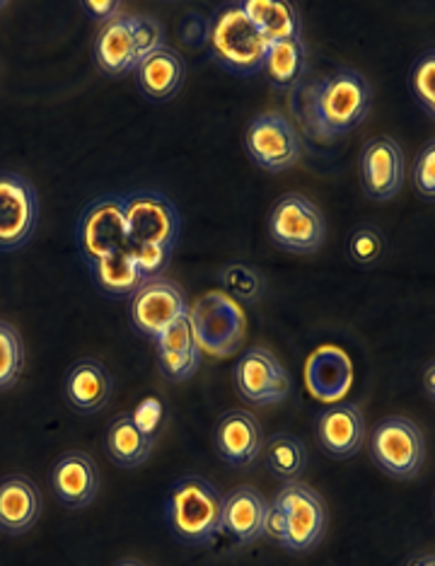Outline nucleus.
Segmentation results:
<instances>
[{"mask_svg": "<svg viewBox=\"0 0 435 566\" xmlns=\"http://www.w3.org/2000/svg\"><path fill=\"white\" fill-rule=\"evenodd\" d=\"M300 90L303 124L307 134L319 140H335L356 132L373 109V87L363 73L353 69H335Z\"/></svg>", "mask_w": 435, "mask_h": 566, "instance_id": "nucleus-1", "label": "nucleus"}, {"mask_svg": "<svg viewBox=\"0 0 435 566\" xmlns=\"http://www.w3.org/2000/svg\"><path fill=\"white\" fill-rule=\"evenodd\" d=\"M129 252L146 279L162 276L170 266L182 235V216L177 203L158 189H136L124 195Z\"/></svg>", "mask_w": 435, "mask_h": 566, "instance_id": "nucleus-2", "label": "nucleus"}, {"mask_svg": "<svg viewBox=\"0 0 435 566\" xmlns=\"http://www.w3.org/2000/svg\"><path fill=\"white\" fill-rule=\"evenodd\" d=\"M329 511L325 499L305 482H284L268 504L264 535L293 555H307L327 535Z\"/></svg>", "mask_w": 435, "mask_h": 566, "instance_id": "nucleus-3", "label": "nucleus"}, {"mask_svg": "<svg viewBox=\"0 0 435 566\" xmlns=\"http://www.w3.org/2000/svg\"><path fill=\"white\" fill-rule=\"evenodd\" d=\"M223 496L215 484L187 474L179 478L165 499V523L179 543L191 547H206L221 535Z\"/></svg>", "mask_w": 435, "mask_h": 566, "instance_id": "nucleus-4", "label": "nucleus"}, {"mask_svg": "<svg viewBox=\"0 0 435 566\" xmlns=\"http://www.w3.org/2000/svg\"><path fill=\"white\" fill-rule=\"evenodd\" d=\"M206 46L217 69L240 78H252L262 73L268 44L254 30L240 3H225L209 18Z\"/></svg>", "mask_w": 435, "mask_h": 566, "instance_id": "nucleus-5", "label": "nucleus"}, {"mask_svg": "<svg viewBox=\"0 0 435 566\" xmlns=\"http://www.w3.org/2000/svg\"><path fill=\"white\" fill-rule=\"evenodd\" d=\"M370 458L396 482L416 480L426 462V439L409 417H385L370 431Z\"/></svg>", "mask_w": 435, "mask_h": 566, "instance_id": "nucleus-6", "label": "nucleus"}, {"mask_svg": "<svg viewBox=\"0 0 435 566\" xmlns=\"http://www.w3.org/2000/svg\"><path fill=\"white\" fill-rule=\"evenodd\" d=\"M189 323L201 354L225 358L237 354L247 334V317L225 293H206L189 307Z\"/></svg>", "mask_w": 435, "mask_h": 566, "instance_id": "nucleus-7", "label": "nucleus"}, {"mask_svg": "<svg viewBox=\"0 0 435 566\" xmlns=\"http://www.w3.org/2000/svg\"><path fill=\"white\" fill-rule=\"evenodd\" d=\"M268 238L284 252L315 254L327 240V218L317 203L288 191L268 213Z\"/></svg>", "mask_w": 435, "mask_h": 566, "instance_id": "nucleus-8", "label": "nucleus"}, {"mask_svg": "<svg viewBox=\"0 0 435 566\" xmlns=\"http://www.w3.org/2000/svg\"><path fill=\"white\" fill-rule=\"evenodd\" d=\"M75 244L85 266L129 250V226H126L124 195H105L89 201L75 223Z\"/></svg>", "mask_w": 435, "mask_h": 566, "instance_id": "nucleus-9", "label": "nucleus"}, {"mask_svg": "<svg viewBox=\"0 0 435 566\" xmlns=\"http://www.w3.org/2000/svg\"><path fill=\"white\" fill-rule=\"evenodd\" d=\"M242 148L254 165L272 175L290 170L303 156L296 126L278 112L257 114L242 134Z\"/></svg>", "mask_w": 435, "mask_h": 566, "instance_id": "nucleus-10", "label": "nucleus"}, {"mask_svg": "<svg viewBox=\"0 0 435 566\" xmlns=\"http://www.w3.org/2000/svg\"><path fill=\"white\" fill-rule=\"evenodd\" d=\"M233 380L240 400L252 407L286 402L293 390L286 366L264 346H250L247 352L240 354L233 368Z\"/></svg>", "mask_w": 435, "mask_h": 566, "instance_id": "nucleus-11", "label": "nucleus"}, {"mask_svg": "<svg viewBox=\"0 0 435 566\" xmlns=\"http://www.w3.org/2000/svg\"><path fill=\"white\" fill-rule=\"evenodd\" d=\"M187 313L189 305L182 286L168 276L148 279L129 298V319L134 329L152 344Z\"/></svg>", "mask_w": 435, "mask_h": 566, "instance_id": "nucleus-12", "label": "nucleus"}, {"mask_svg": "<svg viewBox=\"0 0 435 566\" xmlns=\"http://www.w3.org/2000/svg\"><path fill=\"white\" fill-rule=\"evenodd\" d=\"M40 223V195L18 172L0 170V252L22 250Z\"/></svg>", "mask_w": 435, "mask_h": 566, "instance_id": "nucleus-13", "label": "nucleus"}, {"mask_svg": "<svg viewBox=\"0 0 435 566\" xmlns=\"http://www.w3.org/2000/svg\"><path fill=\"white\" fill-rule=\"evenodd\" d=\"M361 185L373 201H390L400 195L406 177L404 150L390 136L368 140L358 160Z\"/></svg>", "mask_w": 435, "mask_h": 566, "instance_id": "nucleus-14", "label": "nucleus"}, {"mask_svg": "<svg viewBox=\"0 0 435 566\" xmlns=\"http://www.w3.org/2000/svg\"><path fill=\"white\" fill-rule=\"evenodd\" d=\"M315 439L331 460H351L365 441L363 411L353 402H335L317 415Z\"/></svg>", "mask_w": 435, "mask_h": 566, "instance_id": "nucleus-15", "label": "nucleus"}, {"mask_svg": "<svg viewBox=\"0 0 435 566\" xmlns=\"http://www.w3.org/2000/svg\"><path fill=\"white\" fill-rule=\"evenodd\" d=\"M213 446L215 455L230 468L254 465L264 446L259 419L245 409L225 411L213 429Z\"/></svg>", "mask_w": 435, "mask_h": 566, "instance_id": "nucleus-16", "label": "nucleus"}, {"mask_svg": "<svg viewBox=\"0 0 435 566\" xmlns=\"http://www.w3.org/2000/svg\"><path fill=\"white\" fill-rule=\"evenodd\" d=\"M49 486L63 506L87 509L99 494V470L95 460L81 450L61 455L49 470Z\"/></svg>", "mask_w": 435, "mask_h": 566, "instance_id": "nucleus-17", "label": "nucleus"}, {"mask_svg": "<svg viewBox=\"0 0 435 566\" xmlns=\"http://www.w3.org/2000/svg\"><path fill=\"white\" fill-rule=\"evenodd\" d=\"M138 93L152 105H162L179 95L187 78V63L172 46L152 51L150 56L140 59L134 69Z\"/></svg>", "mask_w": 435, "mask_h": 566, "instance_id": "nucleus-18", "label": "nucleus"}, {"mask_svg": "<svg viewBox=\"0 0 435 566\" xmlns=\"http://www.w3.org/2000/svg\"><path fill=\"white\" fill-rule=\"evenodd\" d=\"M268 501L254 486H237L223 499L221 533L237 545H252L264 537Z\"/></svg>", "mask_w": 435, "mask_h": 566, "instance_id": "nucleus-19", "label": "nucleus"}, {"mask_svg": "<svg viewBox=\"0 0 435 566\" xmlns=\"http://www.w3.org/2000/svg\"><path fill=\"white\" fill-rule=\"evenodd\" d=\"M114 392V378L107 370V366L97 361V358H83L75 361L66 378H63V397L71 409L78 415H97L99 409H105L112 400Z\"/></svg>", "mask_w": 435, "mask_h": 566, "instance_id": "nucleus-20", "label": "nucleus"}, {"mask_svg": "<svg viewBox=\"0 0 435 566\" xmlns=\"http://www.w3.org/2000/svg\"><path fill=\"white\" fill-rule=\"evenodd\" d=\"M42 494L24 474L0 480V533L24 535L42 516Z\"/></svg>", "mask_w": 435, "mask_h": 566, "instance_id": "nucleus-21", "label": "nucleus"}, {"mask_svg": "<svg viewBox=\"0 0 435 566\" xmlns=\"http://www.w3.org/2000/svg\"><path fill=\"white\" fill-rule=\"evenodd\" d=\"M305 382L317 400L339 402L353 382V366L339 346H322L305 364Z\"/></svg>", "mask_w": 435, "mask_h": 566, "instance_id": "nucleus-22", "label": "nucleus"}, {"mask_svg": "<svg viewBox=\"0 0 435 566\" xmlns=\"http://www.w3.org/2000/svg\"><path fill=\"white\" fill-rule=\"evenodd\" d=\"M93 61L97 71L107 78H121L136 69L138 56L129 15H119L117 20L102 24L93 42Z\"/></svg>", "mask_w": 435, "mask_h": 566, "instance_id": "nucleus-23", "label": "nucleus"}, {"mask_svg": "<svg viewBox=\"0 0 435 566\" xmlns=\"http://www.w3.org/2000/svg\"><path fill=\"white\" fill-rule=\"evenodd\" d=\"M240 8L266 44L278 40H303L300 12L293 3H286V0H245Z\"/></svg>", "mask_w": 435, "mask_h": 566, "instance_id": "nucleus-24", "label": "nucleus"}, {"mask_svg": "<svg viewBox=\"0 0 435 566\" xmlns=\"http://www.w3.org/2000/svg\"><path fill=\"white\" fill-rule=\"evenodd\" d=\"M87 272L95 283V289L112 301L131 298V295L148 281L140 274V269L136 266V260L129 250L102 256V260L87 266Z\"/></svg>", "mask_w": 435, "mask_h": 566, "instance_id": "nucleus-25", "label": "nucleus"}, {"mask_svg": "<svg viewBox=\"0 0 435 566\" xmlns=\"http://www.w3.org/2000/svg\"><path fill=\"white\" fill-rule=\"evenodd\" d=\"M262 73L274 90H300L307 75V46L303 40H278L266 46Z\"/></svg>", "mask_w": 435, "mask_h": 566, "instance_id": "nucleus-26", "label": "nucleus"}, {"mask_svg": "<svg viewBox=\"0 0 435 566\" xmlns=\"http://www.w3.org/2000/svg\"><path fill=\"white\" fill-rule=\"evenodd\" d=\"M152 448H156V439L140 431L131 415H124L114 419L107 433H105V453L112 462H117L119 468L134 470L140 468L150 458Z\"/></svg>", "mask_w": 435, "mask_h": 566, "instance_id": "nucleus-27", "label": "nucleus"}, {"mask_svg": "<svg viewBox=\"0 0 435 566\" xmlns=\"http://www.w3.org/2000/svg\"><path fill=\"white\" fill-rule=\"evenodd\" d=\"M264 465L280 482H298L307 468V450L298 436L293 433H274L262 446Z\"/></svg>", "mask_w": 435, "mask_h": 566, "instance_id": "nucleus-28", "label": "nucleus"}, {"mask_svg": "<svg viewBox=\"0 0 435 566\" xmlns=\"http://www.w3.org/2000/svg\"><path fill=\"white\" fill-rule=\"evenodd\" d=\"M385 252H388V240L378 226L361 223L349 233L347 254L353 266L373 269L385 260Z\"/></svg>", "mask_w": 435, "mask_h": 566, "instance_id": "nucleus-29", "label": "nucleus"}, {"mask_svg": "<svg viewBox=\"0 0 435 566\" xmlns=\"http://www.w3.org/2000/svg\"><path fill=\"white\" fill-rule=\"evenodd\" d=\"M217 281H221V286L225 289L227 298L237 305H254L264 293V281L257 269L250 264L225 266Z\"/></svg>", "mask_w": 435, "mask_h": 566, "instance_id": "nucleus-30", "label": "nucleus"}, {"mask_svg": "<svg viewBox=\"0 0 435 566\" xmlns=\"http://www.w3.org/2000/svg\"><path fill=\"white\" fill-rule=\"evenodd\" d=\"M409 93L428 119L435 117V51L426 49L409 71Z\"/></svg>", "mask_w": 435, "mask_h": 566, "instance_id": "nucleus-31", "label": "nucleus"}, {"mask_svg": "<svg viewBox=\"0 0 435 566\" xmlns=\"http://www.w3.org/2000/svg\"><path fill=\"white\" fill-rule=\"evenodd\" d=\"M24 344L20 332L0 319V390H8L22 376Z\"/></svg>", "mask_w": 435, "mask_h": 566, "instance_id": "nucleus-32", "label": "nucleus"}, {"mask_svg": "<svg viewBox=\"0 0 435 566\" xmlns=\"http://www.w3.org/2000/svg\"><path fill=\"white\" fill-rule=\"evenodd\" d=\"M201 366V349L191 346L184 352H158V368L168 382L189 380Z\"/></svg>", "mask_w": 435, "mask_h": 566, "instance_id": "nucleus-33", "label": "nucleus"}, {"mask_svg": "<svg viewBox=\"0 0 435 566\" xmlns=\"http://www.w3.org/2000/svg\"><path fill=\"white\" fill-rule=\"evenodd\" d=\"M129 28H131V34H134L138 61L150 56L152 51H158V49L165 46V28H162L158 18L129 15Z\"/></svg>", "mask_w": 435, "mask_h": 566, "instance_id": "nucleus-34", "label": "nucleus"}, {"mask_svg": "<svg viewBox=\"0 0 435 566\" xmlns=\"http://www.w3.org/2000/svg\"><path fill=\"white\" fill-rule=\"evenodd\" d=\"M414 189L421 199L433 201L435 199V144L428 140V144L418 150V156L414 160Z\"/></svg>", "mask_w": 435, "mask_h": 566, "instance_id": "nucleus-35", "label": "nucleus"}, {"mask_svg": "<svg viewBox=\"0 0 435 566\" xmlns=\"http://www.w3.org/2000/svg\"><path fill=\"white\" fill-rule=\"evenodd\" d=\"M191 346H199V344L194 339V329H191V323H189V313L182 319H177L172 327L165 329L160 334V339L156 342L158 352H184V349H191Z\"/></svg>", "mask_w": 435, "mask_h": 566, "instance_id": "nucleus-36", "label": "nucleus"}, {"mask_svg": "<svg viewBox=\"0 0 435 566\" xmlns=\"http://www.w3.org/2000/svg\"><path fill=\"white\" fill-rule=\"evenodd\" d=\"M131 419L140 431L152 436V439H158L160 429L165 427V407L158 397H148V400L136 407V411H131Z\"/></svg>", "mask_w": 435, "mask_h": 566, "instance_id": "nucleus-37", "label": "nucleus"}, {"mask_svg": "<svg viewBox=\"0 0 435 566\" xmlns=\"http://www.w3.org/2000/svg\"><path fill=\"white\" fill-rule=\"evenodd\" d=\"M81 8L85 10V15L93 20V22H99L107 24L112 20H117L121 15V3L119 0H83Z\"/></svg>", "mask_w": 435, "mask_h": 566, "instance_id": "nucleus-38", "label": "nucleus"}, {"mask_svg": "<svg viewBox=\"0 0 435 566\" xmlns=\"http://www.w3.org/2000/svg\"><path fill=\"white\" fill-rule=\"evenodd\" d=\"M206 32H209V18H201L197 12H191L179 24V40L191 44V46H201L206 44Z\"/></svg>", "mask_w": 435, "mask_h": 566, "instance_id": "nucleus-39", "label": "nucleus"}, {"mask_svg": "<svg viewBox=\"0 0 435 566\" xmlns=\"http://www.w3.org/2000/svg\"><path fill=\"white\" fill-rule=\"evenodd\" d=\"M424 390L428 395V400H433V395H435V388H433V361H428L426 373H424Z\"/></svg>", "mask_w": 435, "mask_h": 566, "instance_id": "nucleus-40", "label": "nucleus"}, {"mask_svg": "<svg viewBox=\"0 0 435 566\" xmlns=\"http://www.w3.org/2000/svg\"><path fill=\"white\" fill-rule=\"evenodd\" d=\"M406 566H435V557L433 552H424V555H416Z\"/></svg>", "mask_w": 435, "mask_h": 566, "instance_id": "nucleus-41", "label": "nucleus"}, {"mask_svg": "<svg viewBox=\"0 0 435 566\" xmlns=\"http://www.w3.org/2000/svg\"><path fill=\"white\" fill-rule=\"evenodd\" d=\"M114 566H146L144 562H138V559H131V557H126V559H119L117 564Z\"/></svg>", "mask_w": 435, "mask_h": 566, "instance_id": "nucleus-42", "label": "nucleus"}, {"mask_svg": "<svg viewBox=\"0 0 435 566\" xmlns=\"http://www.w3.org/2000/svg\"><path fill=\"white\" fill-rule=\"evenodd\" d=\"M3 6H6V3H0V8H3Z\"/></svg>", "mask_w": 435, "mask_h": 566, "instance_id": "nucleus-43", "label": "nucleus"}]
</instances>
